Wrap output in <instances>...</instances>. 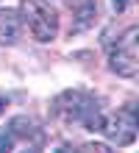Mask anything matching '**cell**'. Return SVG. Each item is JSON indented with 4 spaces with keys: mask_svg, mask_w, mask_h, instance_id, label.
<instances>
[{
    "mask_svg": "<svg viewBox=\"0 0 139 153\" xmlns=\"http://www.w3.org/2000/svg\"><path fill=\"white\" fill-rule=\"evenodd\" d=\"M53 111L64 123H81L86 131H100V125H103V114H100L97 100L89 92H81V89H70V92L59 95L53 100Z\"/></svg>",
    "mask_w": 139,
    "mask_h": 153,
    "instance_id": "cell-1",
    "label": "cell"
},
{
    "mask_svg": "<svg viewBox=\"0 0 139 153\" xmlns=\"http://www.w3.org/2000/svg\"><path fill=\"white\" fill-rule=\"evenodd\" d=\"M20 11H22V22L28 25L36 42H53L59 36V14L45 0H22Z\"/></svg>",
    "mask_w": 139,
    "mask_h": 153,
    "instance_id": "cell-2",
    "label": "cell"
},
{
    "mask_svg": "<svg viewBox=\"0 0 139 153\" xmlns=\"http://www.w3.org/2000/svg\"><path fill=\"white\" fill-rule=\"evenodd\" d=\"M136 28L131 25L123 36L117 39V45L109 48V67L123 78H134L139 70V53H136Z\"/></svg>",
    "mask_w": 139,
    "mask_h": 153,
    "instance_id": "cell-3",
    "label": "cell"
},
{
    "mask_svg": "<svg viewBox=\"0 0 139 153\" xmlns=\"http://www.w3.org/2000/svg\"><path fill=\"white\" fill-rule=\"evenodd\" d=\"M100 131H103L106 139L114 142L117 148L131 145V142L136 139V114H134V106H125V109H120L114 117L103 120Z\"/></svg>",
    "mask_w": 139,
    "mask_h": 153,
    "instance_id": "cell-4",
    "label": "cell"
},
{
    "mask_svg": "<svg viewBox=\"0 0 139 153\" xmlns=\"http://www.w3.org/2000/svg\"><path fill=\"white\" fill-rule=\"evenodd\" d=\"M8 137H11L14 142H31V145L39 148L45 134H42V128L31 120V117H14V120L8 123Z\"/></svg>",
    "mask_w": 139,
    "mask_h": 153,
    "instance_id": "cell-5",
    "label": "cell"
},
{
    "mask_svg": "<svg viewBox=\"0 0 139 153\" xmlns=\"http://www.w3.org/2000/svg\"><path fill=\"white\" fill-rule=\"evenodd\" d=\"M22 33V17L14 8H0V45H17Z\"/></svg>",
    "mask_w": 139,
    "mask_h": 153,
    "instance_id": "cell-6",
    "label": "cell"
},
{
    "mask_svg": "<svg viewBox=\"0 0 139 153\" xmlns=\"http://www.w3.org/2000/svg\"><path fill=\"white\" fill-rule=\"evenodd\" d=\"M97 17V3L95 0H75V22H72V33L86 31L89 25H95Z\"/></svg>",
    "mask_w": 139,
    "mask_h": 153,
    "instance_id": "cell-7",
    "label": "cell"
},
{
    "mask_svg": "<svg viewBox=\"0 0 139 153\" xmlns=\"http://www.w3.org/2000/svg\"><path fill=\"white\" fill-rule=\"evenodd\" d=\"M81 150H97V153H109V145H103V142H86V145H81Z\"/></svg>",
    "mask_w": 139,
    "mask_h": 153,
    "instance_id": "cell-8",
    "label": "cell"
},
{
    "mask_svg": "<svg viewBox=\"0 0 139 153\" xmlns=\"http://www.w3.org/2000/svg\"><path fill=\"white\" fill-rule=\"evenodd\" d=\"M11 148H14V139L8 137V134L0 131V150H11Z\"/></svg>",
    "mask_w": 139,
    "mask_h": 153,
    "instance_id": "cell-9",
    "label": "cell"
},
{
    "mask_svg": "<svg viewBox=\"0 0 139 153\" xmlns=\"http://www.w3.org/2000/svg\"><path fill=\"white\" fill-rule=\"evenodd\" d=\"M131 3H134V0H111V6H114V11H117V14H123Z\"/></svg>",
    "mask_w": 139,
    "mask_h": 153,
    "instance_id": "cell-10",
    "label": "cell"
},
{
    "mask_svg": "<svg viewBox=\"0 0 139 153\" xmlns=\"http://www.w3.org/2000/svg\"><path fill=\"white\" fill-rule=\"evenodd\" d=\"M6 106H8V100H6V97H3V95H0V114H3V111H6Z\"/></svg>",
    "mask_w": 139,
    "mask_h": 153,
    "instance_id": "cell-11",
    "label": "cell"
}]
</instances>
